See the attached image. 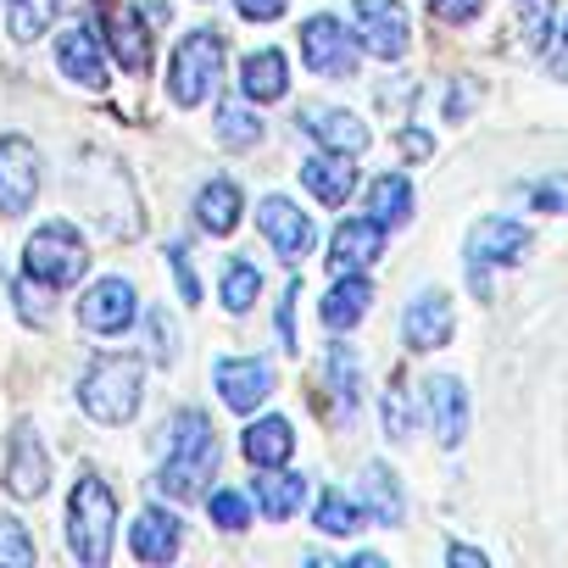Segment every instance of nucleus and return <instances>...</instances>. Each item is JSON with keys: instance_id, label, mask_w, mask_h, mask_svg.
Here are the masks:
<instances>
[{"instance_id": "obj_37", "label": "nucleus", "mask_w": 568, "mask_h": 568, "mask_svg": "<svg viewBox=\"0 0 568 568\" xmlns=\"http://www.w3.org/2000/svg\"><path fill=\"white\" fill-rule=\"evenodd\" d=\"M529 206L535 212H568V173H551V179L529 184Z\"/></svg>"}, {"instance_id": "obj_9", "label": "nucleus", "mask_w": 568, "mask_h": 568, "mask_svg": "<svg viewBox=\"0 0 568 568\" xmlns=\"http://www.w3.org/2000/svg\"><path fill=\"white\" fill-rule=\"evenodd\" d=\"M302 62L318 79H352L357 73V45L346 40V29L329 12H318V18L302 23Z\"/></svg>"}, {"instance_id": "obj_11", "label": "nucleus", "mask_w": 568, "mask_h": 568, "mask_svg": "<svg viewBox=\"0 0 568 568\" xmlns=\"http://www.w3.org/2000/svg\"><path fill=\"white\" fill-rule=\"evenodd\" d=\"M134 284L129 278H101V284H90L84 291V302H79V324L84 329H95V335H123L129 324H134Z\"/></svg>"}, {"instance_id": "obj_34", "label": "nucleus", "mask_w": 568, "mask_h": 568, "mask_svg": "<svg viewBox=\"0 0 568 568\" xmlns=\"http://www.w3.org/2000/svg\"><path fill=\"white\" fill-rule=\"evenodd\" d=\"M34 562V540L18 518H0V568H29Z\"/></svg>"}, {"instance_id": "obj_29", "label": "nucleus", "mask_w": 568, "mask_h": 568, "mask_svg": "<svg viewBox=\"0 0 568 568\" xmlns=\"http://www.w3.org/2000/svg\"><path fill=\"white\" fill-rule=\"evenodd\" d=\"M57 18V0H7V29L12 40H40Z\"/></svg>"}, {"instance_id": "obj_28", "label": "nucleus", "mask_w": 568, "mask_h": 568, "mask_svg": "<svg viewBox=\"0 0 568 568\" xmlns=\"http://www.w3.org/2000/svg\"><path fill=\"white\" fill-rule=\"evenodd\" d=\"M368 217H379V223H407L413 217V184L402 179V173H385V179H374L368 184Z\"/></svg>"}, {"instance_id": "obj_3", "label": "nucleus", "mask_w": 568, "mask_h": 568, "mask_svg": "<svg viewBox=\"0 0 568 568\" xmlns=\"http://www.w3.org/2000/svg\"><path fill=\"white\" fill-rule=\"evenodd\" d=\"M140 396H145V374L134 357H101L79 385V402L95 424H129L140 413Z\"/></svg>"}, {"instance_id": "obj_27", "label": "nucleus", "mask_w": 568, "mask_h": 568, "mask_svg": "<svg viewBox=\"0 0 568 568\" xmlns=\"http://www.w3.org/2000/svg\"><path fill=\"white\" fill-rule=\"evenodd\" d=\"M251 490H256V507H262L273 524H284V518H291V513L302 507V496H307V479H302V474H262Z\"/></svg>"}, {"instance_id": "obj_8", "label": "nucleus", "mask_w": 568, "mask_h": 568, "mask_svg": "<svg viewBox=\"0 0 568 568\" xmlns=\"http://www.w3.org/2000/svg\"><path fill=\"white\" fill-rule=\"evenodd\" d=\"M352 12H357V45L368 57H379V62L407 57L413 29H407V12L396 7V0H352Z\"/></svg>"}, {"instance_id": "obj_22", "label": "nucleus", "mask_w": 568, "mask_h": 568, "mask_svg": "<svg viewBox=\"0 0 568 568\" xmlns=\"http://www.w3.org/2000/svg\"><path fill=\"white\" fill-rule=\"evenodd\" d=\"M240 452H245L256 468H278V463H291V452H296V429L284 424V418H256V424L245 429Z\"/></svg>"}, {"instance_id": "obj_45", "label": "nucleus", "mask_w": 568, "mask_h": 568, "mask_svg": "<svg viewBox=\"0 0 568 568\" xmlns=\"http://www.w3.org/2000/svg\"><path fill=\"white\" fill-rule=\"evenodd\" d=\"M562 45H568V18H562Z\"/></svg>"}, {"instance_id": "obj_39", "label": "nucleus", "mask_w": 568, "mask_h": 568, "mask_svg": "<svg viewBox=\"0 0 568 568\" xmlns=\"http://www.w3.org/2000/svg\"><path fill=\"white\" fill-rule=\"evenodd\" d=\"M479 7H485V0H429V12L440 23H468V18H479Z\"/></svg>"}, {"instance_id": "obj_21", "label": "nucleus", "mask_w": 568, "mask_h": 568, "mask_svg": "<svg viewBox=\"0 0 568 568\" xmlns=\"http://www.w3.org/2000/svg\"><path fill=\"white\" fill-rule=\"evenodd\" d=\"M129 546H134L140 562H168V557H179V518L162 513V507H145V513L134 518Z\"/></svg>"}, {"instance_id": "obj_18", "label": "nucleus", "mask_w": 568, "mask_h": 568, "mask_svg": "<svg viewBox=\"0 0 568 568\" xmlns=\"http://www.w3.org/2000/svg\"><path fill=\"white\" fill-rule=\"evenodd\" d=\"M302 184L324 201V206H346V195L357 190V168L346 151H318L302 162Z\"/></svg>"}, {"instance_id": "obj_19", "label": "nucleus", "mask_w": 568, "mask_h": 568, "mask_svg": "<svg viewBox=\"0 0 568 568\" xmlns=\"http://www.w3.org/2000/svg\"><path fill=\"white\" fill-rule=\"evenodd\" d=\"M106 40L129 73H151V34H145L134 7H106Z\"/></svg>"}, {"instance_id": "obj_30", "label": "nucleus", "mask_w": 568, "mask_h": 568, "mask_svg": "<svg viewBox=\"0 0 568 568\" xmlns=\"http://www.w3.org/2000/svg\"><path fill=\"white\" fill-rule=\"evenodd\" d=\"M256 296H262V273L251 262H229L223 267V307L229 313H251Z\"/></svg>"}, {"instance_id": "obj_4", "label": "nucleus", "mask_w": 568, "mask_h": 568, "mask_svg": "<svg viewBox=\"0 0 568 568\" xmlns=\"http://www.w3.org/2000/svg\"><path fill=\"white\" fill-rule=\"evenodd\" d=\"M84 267H90V251H84V240L68 217L40 223L23 245V273H34L45 291H68V284L84 278Z\"/></svg>"}, {"instance_id": "obj_17", "label": "nucleus", "mask_w": 568, "mask_h": 568, "mask_svg": "<svg viewBox=\"0 0 568 568\" xmlns=\"http://www.w3.org/2000/svg\"><path fill=\"white\" fill-rule=\"evenodd\" d=\"M402 335H407V352H435V346H446V341H452V296H446V291H424V296L407 307Z\"/></svg>"}, {"instance_id": "obj_13", "label": "nucleus", "mask_w": 568, "mask_h": 568, "mask_svg": "<svg viewBox=\"0 0 568 568\" xmlns=\"http://www.w3.org/2000/svg\"><path fill=\"white\" fill-rule=\"evenodd\" d=\"M212 379H217V390H223V402L234 413H251V407H262L273 396V368L262 357H217Z\"/></svg>"}, {"instance_id": "obj_15", "label": "nucleus", "mask_w": 568, "mask_h": 568, "mask_svg": "<svg viewBox=\"0 0 568 568\" xmlns=\"http://www.w3.org/2000/svg\"><path fill=\"white\" fill-rule=\"evenodd\" d=\"M424 413H429V424H435L440 446H446V452H457V446H463V435H468V390H463V379H452V374L424 379Z\"/></svg>"}, {"instance_id": "obj_42", "label": "nucleus", "mask_w": 568, "mask_h": 568, "mask_svg": "<svg viewBox=\"0 0 568 568\" xmlns=\"http://www.w3.org/2000/svg\"><path fill=\"white\" fill-rule=\"evenodd\" d=\"M151 335H156V363H168L173 357V329H168L162 313H151Z\"/></svg>"}, {"instance_id": "obj_31", "label": "nucleus", "mask_w": 568, "mask_h": 568, "mask_svg": "<svg viewBox=\"0 0 568 568\" xmlns=\"http://www.w3.org/2000/svg\"><path fill=\"white\" fill-rule=\"evenodd\" d=\"M217 140L234 145V151H245V145L262 140V118L245 112V106H234V101H223V106H217Z\"/></svg>"}, {"instance_id": "obj_20", "label": "nucleus", "mask_w": 568, "mask_h": 568, "mask_svg": "<svg viewBox=\"0 0 568 568\" xmlns=\"http://www.w3.org/2000/svg\"><path fill=\"white\" fill-rule=\"evenodd\" d=\"M57 62H62V73H68L73 84H84V90H101V84H106V62H101V45H95L90 29H68V34L57 40Z\"/></svg>"}, {"instance_id": "obj_14", "label": "nucleus", "mask_w": 568, "mask_h": 568, "mask_svg": "<svg viewBox=\"0 0 568 568\" xmlns=\"http://www.w3.org/2000/svg\"><path fill=\"white\" fill-rule=\"evenodd\" d=\"M385 256V223L379 217H346L341 229H335V240H329V267H335V278L341 273H363L368 262H379Z\"/></svg>"}, {"instance_id": "obj_44", "label": "nucleus", "mask_w": 568, "mask_h": 568, "mask_svg": "<svg viewBox=\"0 0 568 568\" xmlns=\"http://www.w3.org/2000/svg\"><path fill=\"white\" fill-rule=\"evenodd\" d=\"M446 557H452L457 568H485V551H474V546H452Z\"/></svg>"}, {"instance_id": "obj_32", "label": "nucleus", "mask_w": 568, "mask_h": 568, "mask_svg": "<svg viewBox=\"0 0 568 568\" xmlns=\"http://www.w3.org/2000/svg\"><path fill=\"white\" fill-rule=\"evenodd\" d=\"M318 529H324V535H357V529H363V507H357L346 490H324V501H318Z\"/></svg>"}, {"instance_id": "obj_26", "label": "nucleus", "mask_w": 568, "mask_h": 568, "mask_svg": "<svg viewBox=\"0 0 568 568\" xmlns=\"http://www.w3.org/2000/svg\"><path fill=\"white\" fill-rule=\"evenodd\" d=\"M363 507H368V518L374 524H402V513H407V501H402V485H396V474L385 468V463H368L363 468Z\"/></svg>"}, {"instance_id": "obj_33", "label": "nucleus", "mask_w": 568, "mask_h": 568, "mask_svg": "<svg viewBox=\"0 0 568 568\" xmlns=\"http://www.w3.org/2000/svg\"><path fill=\"white\" fill-rule=\"evenodd\" d=\"M329 379H335V396H341L346 407H357V379H363V368H357V352H352V346H329Z\"/></svg>"}, {"instance_id": "obj_1", "label": "nucleus", "mask_w": 568, "mask_h": 568, "mask_svg": "<svg viewBox=\"0 0 568 568\" xmlns=\"http://www.w3.org/2000/svg\"><path fill=\"white\" fill-rule=\"evenodd\" d=\"M217 468V435H212V418L206 413H179L173 418V446H168V463L156 474V490L184 501V496H201V485L212 479Z\"/></svg>"}, {"instance_id": "obj_10", "label": "nucleus", "mask_w": 568, "mask_h": 568, "mask_svg": "<svg viewBox=\"0 0 568 568\" xmlns=\"http://www.w3.org/2000/svg\"><path fill=\"white\" fill-rule=\"evenodd\" d=\"M256 223H262V234L273 240V251H278L284 262H302V256L313 251V240H318L313 217H307L296 201H284V195H267V201L256 206Z\"/></svg>"}, {"instance_id": "obj_36", "label": "nucleus", "mask_w": 568, "mask_h": 568, "mask_svg": "<svg viewBox=\"0 0 568 568\" xmlns=\"http://www.w3.org/2000/svg\"><path fill=\"white\" fill-rule=\"evenodd\" d=\"M206 513H212L223 529H245V524H251L245 496H234V490H212V496H206Z\"/></svg>"}, {"instance_id": "obj_12", "label": "nucleus", "mask_w": 568, "mask_h": 568, "mask_svg": "<svg viewBox=\"0 0 568 568\" xmlns=\"http://www.w3.org/2000/svg\"><path fill=\"white\" fill-rule=\"evenodd\" d=\"M45 485H51V457H45L34 424H18L12 429V452H7V490L18 501H34V496H45Z\"/></svg>"}, {"instance_id": "obj_43", "label": "nucleus", "mask_w": 568, "mask_h": 568, "mask_svg": "<svg viewBox=\"0 0 568 568\" xmlns=\"http://www.w3.org/2000/svg\"><path fill=\"white\" fill-rule=\"evenodd\" d=\"M402 151H407V156H429V151H435V140H429L424 129H407V134H402Z\"/></svg>"}, {"instance_id": "obj_7", "label": "nucleus", "mask_w": 568, "mask_h": 568, "mask_svg": "<svg viewBox=\"0 0 568 568\" xmlns=\"http://www.w3.org/2000/svg\"><path fill=\"white\" fill-rule=\"evenodd\" d=\"M40 195V151L23 134H0V217H23Z\"/></svg>"}, {"instance_id": "obj_5", "label": "nucleus", "mask_w": 568, "mask_h": 568, "mask_svg": "<svg viewBox=\"0 0 568 568\" xmlns=\"http://www.w3.org/2000/svg\"><path fill=\"white\" fill-rule=\"evenodd\" d=\"M217 68H223V34L217 29H190L179 40L173 62H168V95L179 106H201L212 79H217Z\"/></svg>"}, {"instance_id": "obj_2", "label": "nucleus", "mask_w": 568, "mask_h": 568, "mask_svg": "<svg viewBox=\"0 0 568 568\" xmlns=\"http://www.w3.org/2000/svg\"><path fill=\"white\" fill-rule=\"evenodd\" d=\"M112 529H118V501L95 474H79L68 496V546L84 568H106L112 557Z\"/></svg>"}, {"instance_id": "obj_25", "label": "nucleus", "mask_w": 568, "mask_h": 568, "mask_svg": "<svg viewBox=\"0 0 568 568\" xmlns=\"http://www.w3.org/2000/svg\"><path fill=\"white\" fill-rule=\"evenodd\" d=\"M195 223L206 234H234V223H240V184L234 179H212L195 195Z\"/></svg>"}, {"instance_id": "obj_41", "label": "nucleus", "mask_w": 568, "mask_h": 568, "mask_svg": "<svg viewBox=\"0 0 568 568\" xmlns=\"http://www.w3.org/2000/svg\"><path fill=\"white\" fill-rule=\"evenodd\" d=\"M385 429H390L396 440H407V429H413V418H407V402H402V390H390V396H385Z\"/></svg>"}, {"instance_id": "obj_35", "label": "nucleus", "mask_w": 568, "mask_h": 568, "mask_svg": "<svg viewBox=\"0 0 568 568\" xmlns=\"http://www.w3.org/2000/svg\"><path fill=\"white\" fill-rule=\"evenodd\" d=\"M12 302H18V313H23L29 324H51V307H45V291H40L34 273H23V278L12 284Z\"/></svg>"}, {"instance_id": "obj_16", "label": "nucleus", "mask_w": 568, "mask_h": 568, "mask_svg": "<svg viewBox=\"0 0 568 568\" xmlns=\"http://www.w3.org/2000/svg\"><path fill=\"white\" fill-rule=\"evenodd\" d=\"M296 123H302L324 151H346V156H363V151H368V123L352 118V112H341V106H307Z\"/></svg>"}, {"instance_id": "obj_23", "label": "nucleus", "mask_w": 568, "mask_h": 568, "mask_svg": "<svg viewBox=\"0 0 568 568\" xmlns=\"http://www.w3.org/2000/svg\"><path fill=\"white\" fill-rule=\"evenodd\" d=\"M240 90L251 101H284V90H291V68H284L278 51H251L240 62Z\"/></svg>"}, {"instance_id": "obj_40", "label": "nucleus", "mask_w": 568, "mask_h": 568, "mask_svg": "<svg viewBox=\"0 0 568 568\" xmlns=\"http://www.w3.org/2000/svg\"><path fill=\"white\" fill-rule=\"evenodd\" d=\"M240 7V18H251V23H273V18H284V7L291 0H234Z\"/></svg>"}, {"instance_id": "obj_24", "label": "nucleus", "mask_w": 568, "mask_h": 568, "mask_svg": "<svg viewBox=\"0 0 568 568\" xmlns=\"http://www.w3.org/2000/svg\"><path fill=\"white\" fill-rule=\"evenodd\" d=\"M368 302H374V284L363 278V273H341V284H335V291L324 296V324L329 329H352L363 313H368Z\"/></svg>"}, {"instance_id": "obj_38", "label": "nucleus", "mask_w": 568, "mask_h": 568, "mask_svg": "<svg viewBox=\"0 0 568 568\" xmlns=\"http://www.w3.org/2000/svg\"><path fill=\"white\" fill-rule=\"evenodd\" d=\"M168 262H173V278H179V296L184 302H201V278L190 267V245H168Z\"/></svg>"}, {"instance_id": "obj_6", "label": "nucleus", "mask_w": 568, "mask_h": 568, "mask_svg": "<svg viewBox=\"0 0 568 568\" xmlns=\"http://www.w3.org/2000/svg\"><path fill=\"white\" fill-rule=\"evenodd\" d=\"M524 251H529V229H524V223H513V217H485V223H474V234H468V284L485 296V273L524 262Z\"/></svg>"}]
</instances>
